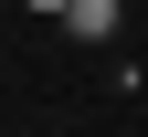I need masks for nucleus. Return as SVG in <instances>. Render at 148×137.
Instances as JSON below:
<instances>
[{
	"instance_id": "f257e3e1",
	"label": "nucleus",
	"mask_w": 148,
	"mask_h": 137,
	"mask_svg": "<svg viewBox=\"0 0 148 137\" xmlns=\"http://www.w3.org/2000/svg\"><path fill=\"white\" fill-rule=\"evenodd\" d=\"M64 32H74V42H116V0H74Z\"/></svg>"
},
{
	"instance_id": "f03ea898",
	"label": "nucleus",
	"mask_w": 148,
	"mask_h": 137,
	"mask_svg": "<svg viewBox=\"0 0 148 137\" xmlns=\"http://www.w3.org/2000/svg\"><path fill=\"white\" fill-rule=\"evenodd\" d=\"M21 11H53V21H64V11H74V0H21Z\"/></svg>"
}]
</instances>
